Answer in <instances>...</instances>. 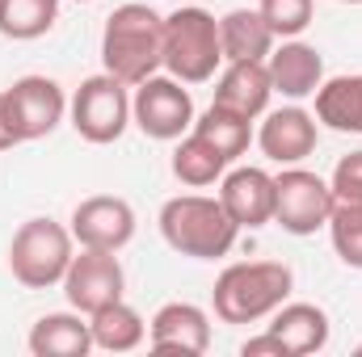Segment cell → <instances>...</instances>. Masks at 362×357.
Instances as JSON below:
<instances>
[{"instance_id": "obj_1", "label": "cell", "mask_w": 362, "mask_h": 357, "mask_svg": "<svg viewBox=\"0 0 362 357\" xmlns=\"http://www.w3.org/2000/svg\"><path fill=\"white\" fill-rule=\"evenodd\" d=\"M101 68L127 89L165 68V17L152 4H118L101 30Z\"/></svg>"}, {"instance_id": "obj_2", "label": "cell", "mask_w": 362, "mask_h": 357, "mask_svg": "<svg viewBox=\"0 0 362 357\" xmlns=\"http://www.w3.org/2000/svg\"><path fill=\"white\" fill-rule=\"evenodd\" d=\"M160 236L165 244L189 261H219L236 248L240 227L223 210L219 198L206 193H177L160 206Z\"/></svg>"}, {"instance_id": "obj_3", "label": "cell", "mask_w": 362, "mask_h": 357, "mask_svg": "<svg viewBox=\"0 0 362 357\" xmlns=\"http://www.w3.org/2000/svg\"><path fill=\"white\" fill-rule=\"evenodd\" d=\"M295 273L282 261H236L215 277L211 303L223 324H257L291 298Z\"/></svg>"}, {"instance_id": "obj_4", "label": "cell", "mask_w": 362, "mask_h": 357, "mask_svg": "<svg viewBox=\"0 0 362 357\" xmlns=\"http://www.w3.org/2000/svg\"><path fill=\"white\" fill-rule=\"evenodd\" d=\"M223 63L219 51V21L215 13L185 4L165 17V72L181 85H206Z\"/></svg>"}, {"instance_id": "obj_5", "label": "cell", "mask_w": 362, "mask_h": 357, "mask_svg": "<svg viewBox=\"0 0 362 357\" xmlns=\"http://www.w3.org/2000/svg\"><path fill=\"white\" fill-rule=\"evenodd\" d=\"M72 257H76V240L55 219H25L13 231V244H8V269L25 290L59 286Z\"/></svg>"}, {"instance_id": "obj_6", "label": "cell", "mask_w": 362, "mask_h": 357, "mask_svg": "<svg viewBox=\"0 0 362 357\" xmlns=\"http://www.w3.org/2000/svg\"><path fill=\"white\" fill-rule=\"evenodd\" d=\"M68 114H72V131L85 143H97V147L118 143L122 131L131 126V92L110 72H97L89 80H81V89L72 92Z\"/></svg>"}, {"instance_id": "obj_7", "label": "cell", "mask_w": 362, "mask_h": 357, "mask_svg": "<svg viewBox=\"0 0 362 357\" xmlns=\"http://www.w3.org/2000/svg\"><path fill=\"white\" fill-rule=\"evenodd\" d=\"M333 214V189L329 181L299 169V164H286L278 177H274V223L291 236H316Z\"/></svg>"}, {"instance_id": "obj_8", "label": "cell", "mask_w": 362, "mask_h": 357, "mask_svg": "<svg viewBox=\"0 0 362 357\" xmlns=\"http://www.w3.org/2000/svg\"><path fill=\"white\" fill-rule=\"evenodd\" d=\"M131 122L156 139V143H173L194 126V97L177 76H148L144 85H135L131 97Z\"/></svg>"}, {"instance_id": "obj_9", "label": "cell", "mask_w": 362, "mask_h": 357, "mask_svg": "<svg viewBox=\"0 0 362 357\" xmlns=\"http://www.w3.org/2000/svg\"><path fill=\"white\" fill-rule=\"evenodd\" d=\"M127 290V273L118 253H105V248H81L72 257V265L64 273V294H68V307L93 315L110 303H118Z\"/></svg>"}, {"instance_id": "obj_10", "label": "cell", "mask_w": 362, "mask_h": 357, "mask_svg": "<svg viewBox=\"0 0 362 357\" xmlns=\"http://www.w3.org/2000/svg\"><path fill=\"white\" fill-rule=\"evenodd\" d=\"M4 105H8V122H13L21 143L47 139L68 114V97L51 76H21V80H13L4 89Z\"/></svg>"}, {"instance_id": "obj_11", "label": "cell", "mask_w": 362, "mask_h": 357, "mask_svg": "<svg viewBox=\"0 0 362 357\" xmlns=\"http://www.w3.org/2000/svg\"><path fill=\"white\" fill-rule=\"evenodd\" d=\"M68 231L81 248L122 253L135 240V206L127 198H114V193H93L85 202H76Z\"/></svg>"}, {"instance_id": "obj_12", "label": "cell", "mask_w": 362, "mask_h": 357, "mask_svg": "<svg viewBox=\"0 0 362 357\" xmlns=\"http://www.w3.org/2000/svg\"><path fill=\"white\" fill-rule=\"evenodd\" d=\"M316 139H320V122L303 105H282V109L266 114V122L257 131V147L266 152V160H274V164L308 160L316 152Z\"/></svg>"}, {"instance_id": "obj_13", "label": "cell", "mask_w": 362, "mask_h": 357, "mask_svg": "<svg viewBox=\"0 0 362 357\" xmlns=\"http://www.w3.org/2000/svg\"><path fill=\"white\" fill-rule=\"evenodd\" d=\"M148 345L156 353H206L211 349V315L198 303H165L148 324Z\"/></svg>"}, {"instance_id": "obj_14", "label": "cell", "mask_w": 362, "mask_h": 357, "mask_svg": "<svg viewBox=\"0 0 362 357\" xmlns=\"http://www.w3.org/2000/svg\"><path fill=\"white\" fill-rule=\"evenodd\" d=\"M219 202L236 227H266L274 223V177L266 169H232L219 177Z\"/></svg>"}, {"instance_id": "obj_15", "label": "cell", "mask_w": 362, "mask_h": 357, "mask_svg": "<svg viewBox=\"0 0 362 357\" xmlns=\"http://www.w3.org/2000/svg\"><path fill=\"white\" fill-rule=\"evenodd\" d=\"M266 72L274 92H282L286 101H303V97H316V89L325 85V55L312 42L282 38V47L266 55Z\"/></svg>"}, {"instance_id": "obj_16", "label": "cell", "mask_w": 362, "mask_h": 357, "mask_svg": "<svg viewBox=\"0 0 362 357\" xmlns=\"http://www.w3.org/2000/svg\"><path fill=\"white\" fill-rule=\"evenodd\" d=\"M274 97L270 72H266V59H240V63H228L219 85H215V105L240 114V118H262L266 105Z\"/></svg>"}, {"instance_id": "obj_17", "label": "cell", "mask_w": 362, "mask_h": 357, "mask_svg": "<svg viewBox=\"0 0 362 357\" xmlns=\"http://www.w3.org/2000/svg\"><path fill=\"white\" fill-rule=\"evenodd\" d=\"M30 353L34 357H85L93 349L89 315L81 311H51L30 328Z\"/></svg>"}, {"instance_id": "obj_18", "label": "cell", "mask_w": 362, "mask_h": 357, "mask_svg": "<svg viewBox=\"0 0 362 357\" xmlns=\"http://www.w3.org/2000/svg\"><path fill=\"white\" fill-rule=\"evenodd\" d=\"M270 332L286 345L291 357L320 353L329 345V315L316 303H282L270 320Z\"/></svg>"}, {"instance_id": "obj_19", "label": "cell", "mask_w": 362, "mask_h": 357, "mask_svg": "<svg viewBox=\"0 0 362 357\" xmlns=\"http://www.w3.org/2000/svg\"><path fill=\"white\" fill-rule=\"evenodd\" d=\"M274 30L257 8H232L219 17V51L223 63H240V59H266L274 51Z\"/></svg>"}, {"instance_id": "obj_20", "label": "cell", "mask_w": 362, "mask_h": 357, "mask_svg": "<svg viewBox=\"0 0 362 357\" xmlns=\"http://www.w3.org/2000/svg\"><path fill=\"white\" fill-rule=\"evenodd\" d=\"M316 122L341 135H362V76H333L316 89Z\"/></svg>"}, {"instance_id": "obj_21", "label": "cell", "mask_w": 362, "mask_h": 357, "mask_svg": "<svg viewBox=\"0 0 362 357\" xmlns=\"http://www.w3.org/2000/svg\"><path fill=\"white\" fill-rule=\"evenodd\" d=\"M89 328H93V349H105V353H131L148 337L144 315L131 303H122V298L110 303V307H101V311H93Z\"/></svg>"}, {"instance_id": "obj_22", "label": "cell", "mask_w": 362, "mask_h": 357, "mask_svg": "<svg viewBox=\"0 0 362 357\" xmlns=\"http://www.w3.org/2000/svg\"><path fill=\"white\" fill-rule=\"evenodd\" d=\"M194 135H202V139L232 164V160H240V156L249 152V143H253V118H240V114H232V109H223V105L211 101V109H206L202 118H194Z\"/></svg>"}, {"instance_id": "obj_23", "label": "cell", "mask_w": 362, "mask_h": 357, "mask_svg": "<svg viewBox=\"0 0 362 357\" xmlns=\"http://www.w3.org/2000/svg\"><path fill=\"white\" fill-rule=\"evenodd\" d=\"M228 173V160L202 139V135H185L177 143V152H173V177L181 185H189V189H206V185H215V181Z\"/></svg>"}, {"instance_id": "obj_24", "label": "cell", "mask_w": 362, "mask_h": 357, "mask_svg": "<svg viewBox=\"0 0 362 357\" xmlns=\"http://www.w3.org/2000/svg\"><path fill=\"white\" fill-rule=\"evenodd\" d=\"M59 21V0H0V34L13 42H34Z\"/></svg>"}, {"instance_id": "obj_25", "label": "cell", "mask_w": 362, "mask_h": 357, "mask_svg": "<svg viewBox=\"0 0 362 357\" xmlns=\"http://www.w3.org/2000/svg\"><path fill=\"white\" fill-rule=\"evenodd\" d=\"M325 227L333 236V253L341 257V265L362 269V202H333Z\"/></svg>"}, {"instance_id": "obj_26", "label": "cell", "mask_w": 362, "mask_h": 357, "mask_svg": "<svg viewBox=\"0 0 362 357\" xmlns=\"http://www.w3.org/2000/svg\"><path fill=\"white\" fill-rule=\"evenodd\" d=\"M257 13L266 17L274 38H299L312 25V0H262Z\"/></svg>"}, {"instance_id": "obj_27", "label": "cell", "mask_w": 362, "mask_h": 357, "mask_svg": "<svg viewBox=\"0 0 362 357\" xmlns=\"http://www.w3.org/2000/svg\"><path fill=\"white\" fill-rule=\"evenodd\" d=\"M329 189H333V202H362V152H350L337 160Z\"/></svg>"}, {"instance_id": "obj_28", "label": "cell", "mask_w": 362, "mask_h": 357, "mask_svg": "<svg viewBox=\"0 0 362 357\" xmlns=\"http://www.w3.org/2000/svg\"><path fill=\"white\" fill-rule=\"evenodd\" d=\"M240 353H245V357H291V353H286V345L274 337L270 328H266L262 337H249V341L240 345Z\"/></svg>"}, {"instance_id": "obj_29", "label": "cell", "mask_w": 362, "mask_h": 357, "mask_svg": "<svg viewBox=\"0 0 362 357\" xmlns=\"http://www.w3.org/2000/svg\"><path fill=\"white\" fill-rule=\"evenodd\" d=\"M21 139H17V131H13V122H8V105H4V92H0V152H8V147H17Z\"/></svg>"}, {"instance_id": "obj_30", "label": "cell", "mask_w": 362, "mask_h": 357, "mask_svg": "<svg viewBox=\"0 0 362 357\" xmlns=\"http://www.w3.org/2000/svg\"><path fill=\"white\" fill-rule=\"evenodd\" d=\"M341 4H362V0H341Z\"/></svg>"}, {"instance_id": "obj_31", "label": "cell", "mask_w": 362, "mask_h": 357, "mask_svg": "<svg viewBox=\"0 0 362 357\" xmlns=\"http://www.w3.org/2000/svg\"><path fill=\"white\" fill-rule=\"evenodd\" d=\"M76 4H89V0H76Z\"/></svg>"}, {"instance_id": "obj_32", "label": "cell", "mask_w": 362, "mask_h": 357, "mask_svg": "<svg viewBox=\"0 0 362 357\" xmlns=\"http://www.w3.org/2000/svg\"><path fill=\"white\" fill-rule=\"evenodd\" d=\"M358 357H362V345H358Z\"/></svg>"}]
</instances>
